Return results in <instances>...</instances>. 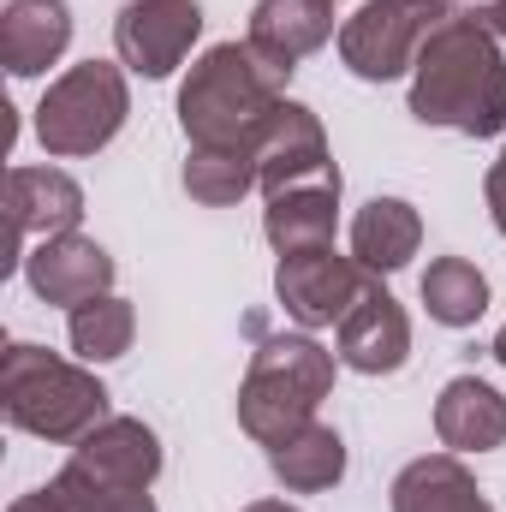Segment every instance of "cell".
<instances>
[{
  "label": "cell",
  "instance_id": "1",
  "mask_svg": "<svg viewBox=\"0 0 506 512\" xmlns=\"http://www.w3.org/2000/svg\"><path fill=\"white\" fill-rule=\"evenodd\" d=\"M411 114L459 137L506 131V48L477 18H447L411 66Z\"/></svg>",
  "mask_w": 506,
  "mask_h": 512
},
{
  "label": "cell",
  "instance_id": "2",
  "mask_svg": "<svg viewBox=\"0 0 506 512\" xmlns=\"http://www.w3.org/2000/svg\"><path fill=\"white\" fill-rule=\"evenodd\" d=\"M280 102H286L280 66H268L251 42H215L179 90V126L191 149H256Z\"/></svg>",
  "mask_w": 506,
  "mask_h": 512
},
{
  "label": "cell",
  "instance_id": "3",
  "mask_svg": "<svg viewBox=\"0 0 506 512\" xmlns=\"http://www.w3.org/2000/svg\"><path fill=\"white\" fill-rule=\"evenodd\" d=\"M0 411L12 429H24L36 441L78 447L108 417V387L96 382V370L66 364L48 346L12 340L0 358Z\"/></svg>",
  "mask_w": 506,
  "mask_h": 512
},
{
  "label": "cell",
  "instance_id": "4",
  "mask_svg": "<svg viewBox=\"0 0 506 512\" xmlns=\"http://www.w3.org/2000/svg\"><path fill=\"white\" fill-rule=\"evenodd\" d=\"M334 393V352L316 334H262L251 370L239 382V429L280 447L304 423H316V405Z\"/></svg>",
  "mask_w": 506,
  "mask_h": 512
},
{
  "label": "cell",
  "instance_id": "5",
  "mask_svg": "<svg viewBox=\"0 0 506 512\" xmlns=\"http://www.w3.org/2000/svg\"><path fill=\"white\" fill-rule=\"evenodd\" d=\"M126 114H131L126 72L114 60H84V66H72L48 84V96L36 108V143L60 161L96 155L120 137Z\"/></svg>",
  "mask_w": 506,
  "mask_h": 512
},
{
  "label": "cell",
  "instance_id": "6",
  "mask_svg": "<svg viewBox=\"0 0 506 512\" xmlns=\"http://www.w3.org/2000/svg\"><path fill=\"white\" fill-rule=\"evenodd\" d=\"M447 18H453V0H364L340 24V60L364 84H387V78L417 66L423 42Z\"/></svg>",
  "mask_w": 506,
  "mask_h": 512
},
{
  "label": "cell",
  "instance_id": "7",
  "mask_svg": "<svg viewBox=\"0 0 506 512\" xmlns=\"http://www.w3.org/2000/svg\"><path fill=\"white\" fill-rule=\"evenodd\" d=\"M364 268L352 256H340L334 245H310V251H286L280 268H274V292H280V310L316 334V328H340L346 310L358 304L364 292Z\"/></svg>",
  "mask_w": 506,
  "mask_h": 512
},
{
  "label": "cell",
  "instance_id": "8",
  "mask_svg": "<svg viewBox=\"0 0 506 512\" xmlns=\"http://www.w3.org/2000/svg\"><path fill=\"white\" fill-rule=\"evenodd\" d=\"M203 36V6L197 0H126L114 18V48L120 66L143 72V78H167L191 42Z\"/></svg>",
  "mask_w": 506,
  "mask_h": 512
},
{
  "label": "cell",
  "instance_id": "9",
  "mask_svg": "<svg viewBox=\"0 0 506 512\" xmlns=\"http://www.w3.org/2000/svg\"><path fill=\"white\" fill-rule=\"evenodd\" d=\"M405 358H411V322H405L399 298L370 274L358 304L340 322V364L358 370V376H393Z\"/></svg>",
  "mask_w": 506,
  "mask_h": 512
},
{
  "label": "cell",
  "instance_id": "10",
  "mask_svg": "<svg viewBox=\"0 0 506 512\" xmlns=\"http://www.w3.org/2000/svg\"><path fill=\"white\" fill-rule=\"evenodd\" d=\"M24 280L42 304L78 310L114 286V256L84 233H60V239H42L36 251H24Z\"/></svg>",
  "mask_w": 506,
  "mask_h": 512
},
{
  "label": "cell",
  "instance_id": "11",
  "mask_svg": "<svg viewBox=\"0 0 506 512\" xmlns=\"http://www.w3.org/2000/svg\"><path fill=\"white\" fill-rule=\"evenodd\" d=\"M334 227H340V167L268 191L262 233H268V245H274L280 256L310 251V245H334Z\"/></svg>",
  "mask_w": 506,
  "mask_h": 512
},
{
  "label": "cell",
  "instance_id": "12",
  "mask_svg": "<svg viewBox=\"0 0 506 512\" xmlns=\"http://www.w3.org/2000/svg\"><path fill=\"white\" fill-rule=\"evenodd\" d=\"M328 137H322V120L304 108V102H280L274 120L256 137V173H262V197L280 191V185H298V179H316L328 173Z\"/></svg>",
  "mask_w": 506,
  "mask_h": 512
},
{
  "label": "cell",
  "instance_id": "13",
  "mask_svg": "<svg viewBox=\"0 0 506 512\" xmlns=\"http://www.w3.org/2000/svg\"><path fill=\"white\" fill-rule=\"evenodd\" d=\"M6 209H12V239H60L78 233L84 221V191L60 167H12L6 179Z\"/></svg>",
  "mask_w": 506,
  "mask_h": 512
},
{
  "label": "cell",
  "instance_id": "14",
  "mask_svg": "<svg viewBox=\"0 0 506 512\" xmlns=\"http://www.w3.org/2000/svg\"><path fill=\"white\" fill-rule=\"evenodd\" d=\"M72 465H84L90 477L120 483V489H155V477H161V441H155V429L143 417H102L72 447Z\"/></svg>",
  "mask_w": 506,
  "mask_h": 512
},
{
  "label": "cell",
  "instance_id": "15",
  "mask_svg": "<svg viewBox=\"0 0 506 512\" xmlns=\"http://www.w3.org/2000/svg\"><path fill=\"white\" fill-rule=\"evenodd\" d=\"M328 36H334V0H256L251 30H245V42H251L268 66H280L286 78Z\"/></svg>",
  "mask_w": 506,
  "mask_h": 512
},
{
  "label": "cell",
  "instance_id": "16",
  "mask_svg": "<svg viewBox=\"0 0 506 512\" xmlns=\"http://www.w3.org/2000/svg\"><path fill=\"white\" fill-rule=\"evenodd\" d=\"M72 42V6L66 0H6L0 12V60L12 78L48 72Z\"/></svg>",
  "mask_w": 506,
  "mask_h": 512
},
{
  "label": "cell",
  "instance_id": "17",
  "mask_svg": "<svg viewBox=\"0 0 506 512\" xmlns=\"http://www.w3.org/2000/svg\"><path fill=\"white\" fill-rule=\"evenodd\" d=\"M435 435L447 453H495L506 441V399L483 376H453L435 399Z\"/></svg>",
  "mask_w": 506,
  "mask_h": 512
},
{
  "label": "cell",
  "instance_id": "18",
  "mask_svg": "<svg viewBox=\"0 0 506 512\" xmlns=\"http://www.w3.org/2000/svg\"><path fill=\"white\" fill-rule=\"evenodd\" d=\"M393 512H495L459 453H423L393 477Z\"/></svg>",
  "mask_w": 506,
  "mask_h": 512
},
{
  "label": "cell",
  "instance_id": "19",
  "mask_svg": "<svg viewBox=\"0 0 506 512\" xmlns=\"http://www.w3.org/2000/svg\"><path fill=\"white\" fill-rule=\"evenodd\" d=\"M417 245H423V215L405 197H376L352 221V262L364 274H376V280L381 274H399L417 256Z\"/></svg>",
  "mask_w": 506,
  "mask_h": 512
},
{
  "label": "cell",
  "instance_id": "20",
  "mask_svg": "<svg viewBox=\"0 0 506 512\" xmlns=\"http://www.w3.org/2000/svg\"><path fill=\"white\" fill-rule=\"evenodd\" d=\"M268 471L292 489V495H322L346 477V441L340 429H328L322 417L304 423L298 435H286L280 447H268Z\"/></svg>",
  "mask_w": 506,
  "mask_h": 512
},
{
  "label": "cell",
  "instance_id": "21",
  "mask_svg": "<svg viewBox=\"0 0 506 512\" xmlns=\"http://www.w3.org/2000/svg\"><path fill=\"white\" fill-rule=\"evenodd\" d=\"M423 304H429V316L441 328H471L489 310V280L465 256H435L423 268Z\"/></svg>",
  "mask_w": 506,
  "mask_h": 512
},
{
  "label": "cell",
  "instance_id": "22",
  "mask_svg": "<svg viewBox=\"0 0 506 512\" xmlns=\"http://www.w3.org/2000/svg\"><path fill=\"white\" fill-rule=\"evenodd\" d=\"M66 334H72V352H78L84 364H114V358H126L131 352L137 310H131L120 292H102V298H90V304L72 310Z\"/></svg>",
  "mask_w": 506,
  "mask_h": 512
},
{
  "label": "cell",
  "instance_id": "23",
  "mask_svg": "<svg viewBox=\"0 0 506 512\" xmlns=\"http://www.w3.org/2000/svg\"><path fill=\"white\" fill-rule=\"evenodd\" d=\"M256 185H262L256 149H191L185 155V191L209 209H227V203L251 197Z\"/></svg>",
  "mask_w": 506,
  "mask_h": 512
},
{
  "label": "cell",
  "instance_id": "24",
  "mask_svg": "<svg viewBox=\"0 0 506 512\" xmlns=\"http://www.w3.org/2000/svg\"><path fill=\"white\" fill-rule=\"evenodd\" d=\"M54 495L66 501V512H155V495H149V489L102 483V477H90V471L72 465V459H66V471L54 477Z\"/></svg>",
  "mask_w": 506,
  "mask_h": 512
},
{
  "label": "cell",
  "instance_id": "25",
  "mask_svg": "<svg viewBox=\"0 0 506 512\" xmlns=\"http://www.w3.org/2000/svg\"><path fill=\"white\" fill-rule=\"evenodd\" d=\"M483 197H489V215H495V227L506 239V149H501V161L489 167V179H483Z\"/></svg>",
  "mask_w": 506,
  "mask_h": 512
},
{
  "label": "cell",
  "instance_id": "26",
  "mask_svg": "<svg viewBox=\"0 0 506 512\" xmlns=\"http://www.w3.org/2000/svg\"><path fill=\"white\" fill-rule=\"evenodd\" d=\"M6 512H66V501H60V495H54V483H48V489H30V495H18Z\"/></svg>",
  "mask_w": 506,
  "mask_h": 512
},
{
  "label": "cell",
  "instance_id": "27",
  "mask_svg": "<svg viewBox=\"0 0 506 512\" xmlns=\"http://www.w3.org/2000/svg\"><path fill=\"white\" fill-rule=\"evenodd\" d=\"M477 24H483V30H489V36H495V42L506 48V0H501V6H489V12H483Z\"/></svg>",
  "mask_w": 506,
  "mask_h": 512
},
{
  "label": "cell",
  "instance_id": "28",
  "mask_svg": "<svg viewBox=\"0 0 506 512\" xmlns=\"http://www.w3.org/2000/svg\"><path fill=\"white\" fill-rule=\"evenodd\" d=\"M453 6H465V18H483L489 6H501V0H453Z\"/></svg>",
  "mask_w": 506,
  "mask_h": 512
},
{
  "label": "cell",
  "instance_id": "29",
  "mask_svg": "<svg viewBox=\"0 0 506 512\" xmlns=\"http://www.w3.org/2000/svg\"><path fill=\"white\" fill-rule=\"evenodd\" d=\"M245 512H298V507H286V501H251Z\"/></svg>",
  "mask_w": 506,
  "mask_h": 512
},
{
  "label": "cell",
  "instance_id": "30",
  "mask_svg": "<svg viewBox=\"0 0 506 512\" xmlns=\"http://www.w3.org/2000/svg\"><path fill=\"white\" fill-rule=\"evenodd\" d=\"M495 358H501V370H506V322H501V334H495Z\"/></svg>",
  "mask_w": 506,
  "mask_h": 512
}]
</instances>
